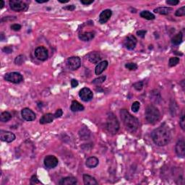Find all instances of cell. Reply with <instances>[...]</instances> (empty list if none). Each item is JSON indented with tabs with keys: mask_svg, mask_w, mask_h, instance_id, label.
I'll return each mask as SVG.
<instances>
[{
	"mask_svg": "<svg viewBox=\"0 0 185 185\" xmlns=\"http://www.w3.org/2000/svg\"><path fill=\"white\" fill-rule=\"evenodd\" d=\"M112 15V11L111 9H105L102 13L100 14L99 16V23L101 24H104L107 22L108 20L110 19V17H111Z\"/></svg>",
	"mask_w": 185,
	"mask_h": 185,
	"instance_id": "2e32d148",
	"label": "cell"
},
{
	"mask_svg": "<svg viewBox=\"0 0 185 185\" xmlns=\"http://www.w3.org/2000/svg\"><path fill=\"white\" fill-rule=\"evenodd\" d=\"M11 29L15 31H18L21 29V25L19 24H13L11 25Z\"/></svg>",
	"mask_w": 185,
	"mask_h": 185,
	"instance_id": "ab89813d",
	"label": "cell"
},
{
	"mask_svg": "<svg viewBox=\"0 0 185 185\" xmlns=\"http://www.w3.org/2000/svg\"><path fill=\"white\" fill-rule=\"evenodd\" d=\"M71 111L73 112H78V111H81L84 110V106L82 105L81 103H80L79 102L77 101H72V104H71Z\"/></svg>",
	"mask_w": 185,
	"mask_h": 185,
	"instance_id": "cb8c5ba5",
	"label": "cell"
},
{
	"mask_svg": "<svg viewBox=\"0 0 185 185\" xmlns=\"http://www.w3.org/2000/svg\"><path fill=\"white\" fill-rule=\"evenodd\" d=\"M106 129L111 135H116L119 129V122L113 113L108 114L106 119Z\"/></svg>",
	"mask_w": 185,
	"mask_h": 185,
	"instance_id": "3957f363",
	"label": "cell"
},
{
	"mask_svg": "<svg viewBox=\"0 0 185 185\" xmlns=\"http://www.w3.org/2000/svg\"><path fill=\"white\" fill-rule=\"evenodd\" d=\"M176 155L181 158H184L185 155V143L183 139H181L177 142L175 147Z\"/></svg>",
	"mask_w": 185,
	"mask_h": 185,
	"instance_id": "5bb4252c",
	"label": "cell"
},
{
	"mask_svg": "<svg viewBox=\"0 0 185 185\" xmlns=\"http://www.w3.org/2000/svg\"><path fill=\"white\" fill-rule=\"evenodd\" d=\"M95 37L93 32H83L79 34V38L82 41H90Z\"/></svg>",
	"mask_w": 185,
	"mask_h": 185,
	"instance_id": "ffe728a7",
	"label": "cell"
},
{
	"mask_svg": "<svg viewBox=\"0 0 185 185\" xmlns=\"http://www.w3.org/2000/svg\"><path fill=\"white\" fill-rule=\"evenodd\" d=\"M147 31H144V30H141V31H137V35H138V36L140 37V38H145V34H146Z\"/></svg>",
	"mask_w": 185,
	"mask_h": 185,
	"instance_id": "f35d334b",
	"label": "cell"
},
{
	"mask_svg": "<svg viewBox=\"0 0 185 185\" xmlns=\"http://www.w3.org/2000/svg\"><path fill=\"white\" fill-rule=\"evenodd\" d=\"M83 182L86 185H96L98 184L97 181L94 177H92L90 175L84 174L83 175Z\"/></svg>",
	"mask_w": 185,
	"mask_h": 185,
	"instance_id": "603a6c76",
	"label": "cell"
},
{
	"mask_svg": "<svg viewBox=\"0 0 185 185\" xmlns=\"http://www.w3.org/2000/svg\"><path fill=\"white\" fill-rule=\"evenodd\" d=\"M35 56L40 61H46L49 57L48 50L44 46H38L35 50Z\"/></svg>",
	"mask_w": 185,
	"mask_h": 185,
	"instance_id": "ba28073f",
	"label": "cell"
},
{
	"mask_svg": "<svg viewBox=\"0 0 185 185\" xmlns=\"http://www.w3.org/2000/svg\"><path fill=\"white\" fill-rule=\"evenodd\" d=\"M161 113L158 108L150 105L145 110V119L150 124H155L160 119Z\"/></svg>",
	"mask_w": 185,
	"mask_h": 185,
	"instance_id": "277c9868",
	"label": "cell"
},
{
	"mask_svg": "<svg viewBox=\"0 0 185 185\" xmlns=\"http://www.w3.org/2000/svg\"><path fill=\"white\" fill-rule=\"evenodd\" d=\"M59 161L54 155H47L44 158V165L48 169H54L58 165Z\"/></svg>",
	"mask_w": 185,
	"mask_h": 185,
	"instance_id": "7c38bea8",
	"label": "cell"
},
{
	"mask_svg": "<svg viewBox=\"0 0 185 185\" xmlns=\"http://www.w3.org/2000/svg\"><path fill=\"white\" fill-rule=\"evenodd\" d=\"M21 115H22L23 119H25V121L27 122L34 121L35 118H36L35 114L32 110L28 109V108H25V109H22V111H21Z\"/></svg>",
	"mask_w": 185,
	"mask_h": 185,
	"instance_id": "4fadbf2b",
	"label": "cell"
},
{
	"mask_svg": "<svg viewBox=\"0 0 185 185\" xmlns=\"http://www.w3.org/2000/svg\"><path fill=\"white\" fill-rule=\"evenodd\" d=\"M166 4H168V5H177L179 3H180V1H178V0H167L166 2Z\"/></svg>",
	"mask_w": 185,
	"mask_h": 185,
	"instance_id": "60d3db41",
	"label": "cell"
},
{
	"mask_svg": "<svg viewBox=\"0 0 185 185\" xmlns=\"http://www.w3.org/2000/svg\"><path fill=\"white\" fill-rule=\"evenodd\" d=\"M2 51L6 54H10V53H13V48L11 46H6L3 48Z\"/></svg>",
	"mask_w": 185,
	"mask_h": 185,
	"instance_id": "b9f144b4",
	"label": "cell"
},
{
	"mask_svg": "<svg viewBox=\"0 0 185 185\" xmlns=\"http://www.w3.org/2000/svg\"><path fill=\"white\" fill-rule=\"evenodd\" d=\"M5 80L7 82H12V83L17 84L23 81V76L19 72H13L6 74L5 75Z\"/></svg>",
	"mask_w": 185,
	"mask_h": 185,
	"instance_id": "5b68a950",
	"label": "cell"
},
{
	"mask_svg": "<svg viewBox=\"0 0 185 185\" xmlns=\"http://www.w3.org/2000/svg\"><path fill=\"white\" fill-rule=\"evenodd\" d=\"M25 61V56L24 55H19L18 56H17L15 60V64H17V65H21V64H23Z\"/></svg>",
	"mask_w": 185,
	"mask_h": 185,
	"instance_id": "f546056e",
	"label": "cell"
},
{
	"mask_svg": "<svg viewBox=\"0 0 185 185\" xmlns=\"http://www.w3.org/2000/svg\"><path fill=\"white\" fill-rule=\"evenodd\" d=\"M86 58L92 64H98L101 60V55L98 52H92L87 55Z\"/></svg>",
	"mask_w": 185,
	"mask_h": 185,
	"instance_id": "9a60e30c",
	"label": "cell"
},
{
	"mask_svg": "<svg viewBox=\"0 0 185 185\" xmlns=\"http://www.w3.org/2000/svg\"><path fill=\"white\" fill-rule=\"evenodd\" d=\"M137 43V40L135 38V35H129L124 40L123 44L126 49H129V50H133L135 48V46H136Z\"/></svg>",
	"mask_w": 185,
	"mask_h": 185,
	"instance_id": "9c48e42d",
	"label": "cell"
},
{
	"mask_svg": "<svg viewBox=\"0 0 185 185\" xmlns=\"http://www.w3.org/2000/svg\"><path fill=\"white\" fill-rule=\"evenodd\" d=\"M180 125L181 128L182 129V130L184 131L185 129V119H184V115L182 114V117H181L180 119Z\"/></svg>",
	"mask_w": 185,
	"mask_h": 185,
	"instance_id": "d590c367",
	"label": "cell"
},
{
	"mask_svg": "<svg viewBox=\"0 0 185 185\" xmlns=\"http://www.w3.org/2000/svg\"><path fill=\"white\" fill-rule=\"evenodd\" d=\"M63 9H66V10H70V11H73L75 9V6L72 5H68V6H66V7H63Z\"/></svg>",
	"mask_w": 185,
	"mask_h": 185,
	"instance_id": "7bdbcfd3",
	"label": "cell"
},
{
	"mask_svg": "<svg viewBox=\"0 0 185 185\" xmlns=\"http://www.w3.org/2000/svg\"><path fill=\"white\" fill-rule=\"evenodd\" d=\"M179 62H180V58L172 57V58L169 59V67H172L177 65V64H179Z\"/></svg>",
	"mask_w": 185,
	"mask_h": 185,
	"instance_id": "4dcf8cb0",
	"label": "cell"
},
{
	"mask_svg": "<svg viewBox=\"0 0 185 185\" xmlns=\"http://www.w3.org/2000/svg\"><path fill=\"white\" fill-rule=\"evenodd\" d=\"M79 96L83 101L88 102L92 99L93 93H92V90L88 88H83L80 90Z\"/></svg>",
	"mask_w": 185,
	"mask_h": 185,
	"instance_id": "30bf717a",
	"label": "cell"
},
{
	"mask_svg": "<svg viewBox=\"0 0 185 185\" xmlns=\"http://www.w3.org/2000/svg\"><path fill=\"white\" fill-rule=\"evenodd\" d=\"M3 38H4V34H3V33H2V34H1V41H3Z\"/></svg>",
	"mask_w": 185,
	"mask_h": 185,
	"instance_id": "681fc988",
	"label": "cell"
},
{
	"mask_svg": "<svg viewBox=\"0 0 185 185\" xmlns=\"http://www.w3.org/2000/svg\"><path fill=\"white\" fill-rule=\"evenodd\" d=\"M120 117L126 129L130 132H135L139 127V120L127 111V109H122L120 111Z\"/></svg>",
	"mask_w": 185,
	"mask_h": 185,
	"instance_id": "7a4b0ae2",
	"label": "cell"
},
{
	"mask_svg": "<svg viewBox=\"0 0 185 185\" xmlns=\"http://www.w3.org/2000/svg\"><path fill=\"white\" fill-rule=\"evenodd\" d=\"M54 115L52 114H44L41 117L40 120H39V122H40L41 125H45V124L51 123L54 121Z\"/></svg>",
	"mask_w": 185,
	"mask_h": 185,
	"instance_id": "ac0fdd59",
	"label": "cell"
},
{
	"mask_svg": "<svg viewBox=\"0 0 185 185\" xmlns=\"http://www.w3.org/2000/svg\"><path fill=\"white\" fill-rule=\"evenodd\" d=\"M153 141L158 146H165L168 145L171 140V133L166 127L156 128L151 133Z\"/></svg>",
	"mask_w": 185,
	"mask_h": 185,
	"instance_id": "6da1fadb",
	"label": "cell"
},
{
	"mask_svg": "<svg viewBox=\"0 0 185 185\" xmlns=\"http://www.w3.org/2000/svg\"><path fill=\"white\" fill-rule=\"evenodd\" d=\"M133 87L136 90H141L143 88V86H144V84H143V81H140V82H137L133 84Z\"/></svg>",
	"mask_w": 185,
	"mask_h": 185,
	"instance_id": "836d02e7",
	"label": "cell"
},
{
	"mask_svg": "<svg viewBox=\"0 0 185 185\" xmlns=\"http://www.w3.org/2000/svg\"><path fill=\"white\" fill-rule=\"evenodd\" d=\"M62 114H63V111L61 109H59L56 110V111L55 112V114L54 115L55 118H60L62 117Z\"/></svg>",
	"mask_w": 185,
	"mask_h": 185,
	"instance_id": "74e56055",
	"label": "cell"
},
{
	"mask_svg": "<svg viewBox=\"0 0 185 185\" xmlns=\"http://www.w3.org/2000/svg\"><path fill=\"white\" fill-rule=\"evenodd\" d=\"M140 17H143V18H145L146 20H154L155 18V16L153 15V13H151V12L147 11V10H144L142 11L140 14Z\"/></svg>",
	"mask_w": 185,
	"mask_h": 185,
	"instance_id": "4316f807",
	"label": "cell"
},
{
	"mask_svg": "<svg viewBox=\"0 0 185 185\" xmlns=\"http://www.w3.org/2000/svg\"><path fill=\"white\" fill-rule=\"evenodd\" d=\"M78 80H74V79H72V80H71V86H72V88L78 87Z\"/></svg>",
	"mask_w": 185,
	"mask_h": 185,
	"instance_id": "ee69618b",
	"label": "cell"
},
{
	"mask_svg": "<svg viewBox=\"0 0 185 185\" xmlns=\"http://www.w3.org/2000/svg\"><path fill=\"white\" fill-rule=\"evenodd\" d=\"M67 65L71 70H76L81 65V60L78 56H72L67 60Z\"/></svg>",
	"mask_w": 185,
	"mask_h": 185,
	"instance_id": "52a82bcc",
	"label": "cell"
},
{
	"mask_svg": "<svg viewBox=\"0 0 185 185\" xmlns=\"http://www.w3.org/2000/svg\"><path fill=\"white\" fill-rule=\"evenodd\" d=\"M4 6H5V2H4L3 0H2V1H1V7H0V8L2 9L4 7Z\"/></svg>",
	"mask_w": 185,
	"mask_h": 185,
	"instance_id": "c3c4849f",
	"label": "cell"
},
{
	"mask_svg": "<svg viewBox=\"0 0 185 185\" xmlns=\"http://www.w3.org/2000/svg\"><path fill=\"white\" fill-rule=\"evenodd\" d=\"M140 107V103L138 101H135L132 105V110L134 112H137Z\"/></svg>",
	"mask_w": 185,
	"mask_h": 185,
	"instance_id": "e575fe53",
	"label": "cell"
},
{
	"mask_svg": "<svg viewBox=\"0 0 185 185\" xmlns=\"http://www.w3.org/2000/svg\"><path fill=\"white\" fill-rule=\"evenodd\" d=\"M98 162H99L98 159L96 158V157L92 156V157H90V158H88L87 160H86L85 165L88 168L93 169L96 168V167L98 166Z\"/></svg>",
	"mask_w": 185,
	"mask_h": 185,
	"instance_id": "44dd1931",
	"label": "cell"
},
{
	"mask_svg": "<svg viewBox=\"0 0 185 185\" xmlns=\"http://www.w3.org/2000/svg\"><path fill=\"white\" fill-rule=\"evenodd\" d=\"M175 15L177 17H182L185 15V6L181 7V8L178 9L175 12Z\"/></svg>",
	"mask_w": 185,
	"mask_h": 185,
	"instance_id": "d6a6232c",
	"label": "cell"
},
{
	"mask_svg": "<svg viewBox=\"0 0 185 185\" xmlns=\"http://www.w3.org/2000/svg\"><path fill=\"white\" fill-rule=\"evenodd\" d=\"M16 137L15 134L11 132L1 130L0 131V139L2 141L5 142V143H12L15 140Z\"/></svg>",
	"mask_w": 185,
	"mask_h": 185,
	"instance_id": "8fae6325",
	"label": "cell"
},
{
	"mask_svg": "<svg viewBox=\"0 0 185 185\" xmlns=\"http://www.w3.org/2000/svg\"><path fill=\"white\" fill-rule=\"evenodd\" d=\"M79 136L80 138L82 140H88L90 136V131L86 127H82L79 131Z\"/></svg>",
	"mask_w": 185,
	"mask_h": 185,
	"instance_id": "7402d4cb",
	"label": "cell"
},
{
	"mask_svg": "<svg viewBox=\"0 0 185 185\" xmlns=\"http://www.w3.org/2000/svg\"><path fill=\"white\" fill-rule=\"evenodd\" d=\"M108 62L107 61H103V62H99L96 65L95 69V73L96 75H100L104 70L107 68Z\"/></svg>",
	"mask_w": 185,
	"mask_h": 185,
	"instance_id": "d6986e66",
	"label": "cell"
},
{
	"mask_svg": "<svg viewBox=\"0 0 185 185\" xmlns=\"http://www.w3.org/2000/svg\"><path fill=\"white\" fill-rule=\"evenodd\" d=\"M125 67L128 69L129 70H131V71H135L137 70V65L135 63H133V62H129V63H127V64H125Z\"/></svg>",
	"mask_w": 185,
	"mask_h": 185,
	"instance_id": "1f68e13d",
	"label": "cell"
},
{
	"mask_svg": "<svg viewBox=\"0 0 185 185\" xmlns=\"http://www.w3.org/2000/svg\"><path fill=\"white\" fill-rule=\"evenodd\" d=\"M12 119L11 114L8 111H4L0 115V120L2 122H7Z\"/></svg>",
	"mask_w": 185,
	"mask_h": 185,
	"instance_id": "83f0119b",
	"label": "cell"
},
{
	"mask_svg": "<svg viewBox=\"0 0 185 185\" xmlns=\"http://www.w3.org/2000/svg\"><path fill=\"white\" fill-rule=\"evenodd\" d=\"M40 182H39L38 177L35 175H33V176L31 178V184H39Z\"/></svg>",
	"mask_w": 185,
	"mask_h": 185,
	"instance_id": "8d00e7d4",
	"label": "cell"
},
{
	"mask_svg": "<svg viewBox=\"0 0 185 185\" xmlns=\"http://www.w3.org/2000/svg\"><path fill=\"white\" fill-rule=\"evenodd\" d=\"M36 1V2H38L39 4H42V3H46L48 2V0H44V1H39V0H35Z\"/></svg>",
	"mask_w": 185,
	"mask_h": 185,
	"instance_id": "bcb514c9",
	"label": "cell"
},
{
	"mask_svg": "<svg viewBox=\"0 0 185 185\" xmlns=\"http://www.w3.org/2000/svg\"><path fill=\"white\" fill-rule=\"evenodd\" d=\"M182 39H183L182 33L180 32L173 37L172 39V43L174 45H180L181 43L182 42Z\"/></svg>",
	"mask_w": 185,
	"mask_h": 185,
	"instance_id": "484cf974",
	"label": "cell"
},
{
	"mask_svg": "<svg viewBox=\"0 0 185 185\" xmlns=\"http://www.w3.org/2000/svg\"><path fill=\"white\" fill-rule=\"evenodd\" d=\"M9 4L12 10L15 12L24 11L27 9V7L26 3L21 0H10Z\"/></svg>",
	"mask_w": 185,
	"mask_h": 185,
	"instance_id": "8992f818",
	"label": "cell"
},
{
	"mask_svg": "<svg viewBox=\"0 0 185 185\" xmlns=\"http://www.w3.org/2000/svg\"><path fill=\"white\" fill-rule=\"evenodd\" d=\"M60 3H67L69 2V0H59Z\"/></svg>",
	"mask_w": 185,
	"mask_h": 185,
	"instance_id": "7dc6e473",
	"label": "cell"
},
{
	"mask_svg": "<svg viewBox=\"0 0 185 185\" xmlns=\"http://www.w3.org/2000/svg\"><path fill=\"white\" fill-rule=\"evenodd\" d=\"M81 3L82 4V5H90V4L93 3L94 1L93 0H91V1H86V0H81Z\"/></svg>",
	"mask_w": 185,
	"mask_h": 185,
	"instance_id": "f6af8a7d",
	"label": "cell"
},
{
	"mask_svg": "<svg viewBox=\"0 0 185 185\" xmlns=\"http://www.w3.org/2000/svg\"><path fill=\"white\" fill-rule=\"evenodd\" d=\"M173 11V8L172 7H157L154 9V12L155 13L160 14V15H168L171 13V12Z\"/></svg>",
	"mask_w": 185,
	"mask_h": 185,
	"instance_id": "d4e9b609",
	"label": "cell"
},
{
	"mask_svg": "<svg viewBox=\"0 0 185 185\" xmlns=\"http://www.w3.org/2000/svg\"><path fill=\"white\" fill-rule=\"evenodd\" d=\"M106 79V77L105 75L100 76V77H98V78H96V79H94L93 80H92V84L96 85H101L103 83V82H104Z\"/></svg>",
	"mask_w": 185,
	"mask_h": 185,
	"instance_id": "f1b7e54d",
	"label": "cell"
},
{
	"mask_svg": "<svg viewBox=\"0 0 185 185\" xmlns=\"http://www.w3.org/2000/svg\"><path fill=\"white\" fill-rule=\"evenodd\" d=\"M77 182H78V180L75 177L67 176L62 179L59 182V184L60 185H74L77 184Z\"/></svg>",
	"mask_w": 185,
	"mask_h": 185,
	"instance_id": "e0dca14e",
	"label": "cell"
}]
</instances>
